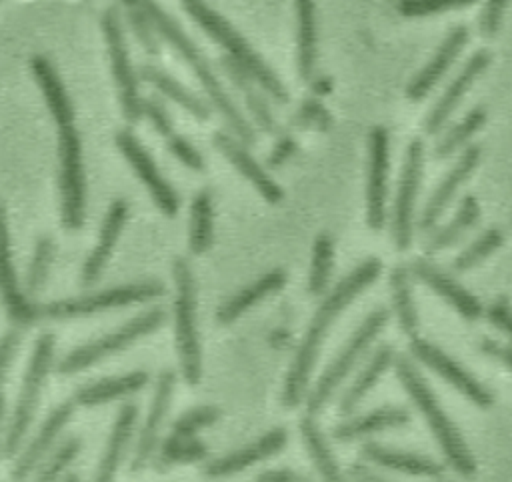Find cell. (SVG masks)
Segmentation results:
<instances>
[{"label": "cell", "mask_w": 512, "mask_h": 482, "mask_svg": "<svg viewBox=\"0 0 512 482\" xmlns=\"http://www.w3.org/2000/svg\"><path fill=\"white\" fill-rule=\"evenodd\" d=\"M382 272V260L376 256H370L362 260L356 268H352L322 300L318 306L310 326L306 328V334L290 362V370L286 374L284 392H282V404L286 408H296L306 394L310 374L314 370V364L318 360L322 342L332 328L334 320L348 308V304L362 294L374 280H378Z\"/></svg>", "instance_id": "cell-1"}, {"label": "cell", "mask_w": 512, "mask_h": 482, "mask_svg": "<svg viewBox=\"0 0 512 482\" xmlns=\"http://www.w3.org/2000/svg\"><path fill=\"white\" fill-rule=\"evenodd\" d=\"M142 10L146 12V16L150 18L152 26L156 28V32L186 60V64L192 68V72L196 74V78L200 80L206 96L210 98L212 106L216 108V112L222 116V120L226 122V126L232 130V134L244 144V146H252L256 144V134L252 130V126L248 124V120L242 116V112L238 110V106L234 104V100L228 96V92L224 90L222 82L218 80L212 64L208 62V58L200 52V48L186 36V32L176 24V20H172L156 0H138Z\"/></svg>", "instance_id": "cell-2"}, {"label": "cell", "mask_w": 512, "mask_h": 482, "mask_svg": "<svg viewBox=\"0 0 512 482\" xmlns=\"http://www.w3.org/2000/svg\"><path fill=\"white\" fill-rule=\"evenodd\" d=\"M396 376L402 382L406 394L412 398L414 406L420 410L424 420L430 426V432L434 434L444 458L448 464L462 476H472L476 472V460L472 452L468 450L464 438L460 436L456 424L450 420V416L440 406L436 394L420 374V370L406 358H396Z\"/></svg>", "instance_id": "cell-3"}, {"label": "cell", "mask_w": 512, "mask_h": 482, "mask_svg": "<svg viewBox=\"0 0 512 482\" xmlns=\"http://www.w3.org/2000/svg\"><path fill=\"white\" fill-rule=\"evenodd\" d=\"M184 10L192 16V20L222 48H226L228 58H232L246 74L276 102H288V90L274 74V70L254 52V48L240 36V32L214 8H210L204 0H182Z\"/></svg>", "instance_id": "cell-4"}, {"label": "cell", "mask_w": 512, "mask_h": 482, "mask_svg": "<svg viewBox=\"0 0 512 482\" xmlns=\"http://www.w3.org/2000/svg\"><path fill=\"white\" fill-rule=\"evenodd\" d=\"M172 274L176 284L174 334L180 370L188 386H198L202 378V346L196 316V280L192 266L184 256L174 258Z\"/></svg>", "instance_id": "cell-5"}, {"label": "cell", "mask_w": 512, "mask_h": 482, "mask_svg": "<svg viewBox=\"0 0 512 482\" xmlns=\"http://www.w3.org/2000/svg\"><path fill=\"white\" fill-rule=\"evenodd\" d=\"M388 322V310L376 308L372 310L364 322L354 330V334L348 338V342L342 346L338 356L332 360V364L322 372L318 382L308 394L306 408L308 414H318L334 396L338 386L344 382V378L352 372V368L360 362V358L366 354V350L372 346L376 336L382 332V328Z\"/></svg>", "instance_id": "cell-6"}, {"label": "cell", "mask_w": 512, "mask_h": 482, "mask_svg": "<svg viewBox=\"0 0 512 482\" xmlns=\"http://www.w3.org/2000/svg\"><path fill=\"white\" fill-rule=\"evenodd\" d=\"M58 186L60 218L68 230H80L86 216V178L82 162V140L74 124L58 126Z\"/></svg>", "instance_id": "cell-7"}, {"label": "cell", "mask_w": 512, "mask_h": 482, "mask_svg": "<svg viewBox=\"0 0 512 482\" xmlns=\"http://www.w3.org/2000/svg\"><path fill=\"white\" fill-rule=\"evenodd\" d=\"M164 292H166V288L158 280L130 282V284H120V286L84 294V296L54 300L46 306H40V314L54 318V320H68V318L104 312L110 308H122V306L154 300V298L162 296Z\"/></svg>", "instance_id": "cell-8"}, {"label": "cell", "mask_w": 512, "mask_h": 482, "mask_svg": "<svg viewBox=\"0 0 512 482\" xmlns=\"http://www.w3.org/2000/svg\"><path fill=\"white\" fill-rule=\"evenodd\" d=\"M52 358H54V336L42 334L34 344V352L30 356L24 384L20 390V398L16 402L14 416H12L8 432H6V440H4V456L6 458H12L18 452V448L32 424V418H34V412L38 408V400H40V394L44 388V380L52 366Z\"/></svg>", "instance_id": "cell-9"}, {"label": "cell", "mask_w": 512, "mask_h": 482, "mask_svg": "<svg viewBox=\"0 0 512 482\" xmlns=\"http://www.w3.org/2000/svg\"><path fill=\"white\" fill-rule=\"evenodd\" d=\"M164 320H166V312L162 308H150V310L134 316L132 320H128L118 330L68 352L64 356V360L58 364V372L60 374H74V372L86 370L92 364H96V362L120 352L122 348L130 346L138 338L158 330L164 324Z\"/></svg>", "instance_id": "cell-10"}, {"label": "cell", "mask_w": 512, "mask_h": 482, "mask_svg": "<svg viewBox=\"0 0 512 482\" xmlns=\"http://www.w3.org/2000/svg\"><path fill=\"white\" fill-rule=\"evenodd\" d=\"M102 32L108 46V58H110V70L118 88V98L122 106L124 118L134 124L142 116V98L138 92V78L130 62L122 18L116 6H108L102 14Z\"/></svg>", "instance_id": "cell-11"}, {"label": "cell", "mask_w": 512, "mask_h": 482, "mask_svg": "<svg viewBox=\"0 0 512 482\" xmlns=\"http://www.w3.org/2000/svg\"><path fill=\"white\" fill-rule=\"evenodd\" d=\"M424 170V144L416 138L408 144L404 170L392 212V238L398 250H408L412 244L414 228V204L420 188V178Z\"/></svg>", "instance_id": "cell-12"}, {"label": "cell", "mask_w": 512, "mask_h": 482, "mask_svg": "<svg viewBox=\"0 0 512 482\" xmlns=\"http://www.w3.org/2000/svg\"><path fill=\"white\" fill-rule=\"evenodd\" d=\"M410 352L418 362H422L432 372L442 376L452 388H456L460 394H464L472 404H476L480 408L492 406L494 394L478 378H474L460 362H456L452 356H448L438 346L416 336L410 342Z\"/></svg>", "instance_id": "cell-13"}, {"label": "cell", "mask_w": 512, "mask_h": 482, "mask_svg": "<svg viewBox=\"0 0 512 482\" xmlns=\"http://www.w3.org/2000/svg\"><path fill=\"white\" fill-rule=\"evenodd\" d=\"M116 146L120 148V152L124 154L128 164L134 168V172L138 174L142 184L148 188V192L154 198L160 212L168 218H174L178 214V206H180L178 194L172 188V184L162 176L156 162L152 160L148 150L140 144V140L130 130H120L116 134Z\"/></svg>", "instance_id": "cell-14"}, {"label": "cell", "mask_w": 512, "mask_h": 482, "mask_svg": "<svg viewBox=\"0 0 512 482\" xmlns=\"http://www.w3.org/2000/svg\"><path fill=\"white\" fill-rule=\"evenodd\" d=\"M388 142V130L384 126H374L370 132V164L366 190V220L372 230H382L386 222Z\"/></svg>", "instance_id": "cell-15"}, {"label": "cell", "mask_w": 512, "mask_h": 482, "mask_svg": "<svg viewBox=\"0 0 512 482\" xmlns=\"http://www.w3.org/2000/svg\"><path fill=\"white\" fill-rule=\"evenodd\" d=\"M0 300L8 316L20 326H30L42 316L40 306L28 300L18 284V278L12 266L10 238H8V226H6L2 204H0Z\"/></svg>", "instance_id": "cell-16"}, {"label": "cell", "mask_w": 512, "mask_h": 482, "mask_svg": "<svg viewBox=\"0 0 512 482\" xmlns=\"http://www.w3.org/2000/svg\"><path fill=\"white\" fill-rule=\"evenodd\" d=\"M174 386H176V374L172 370H162L158 376V382H156V390H154V398H152L146 422L140 430V436H138V442L134 448L132 466H130L132 472H140L152 460V456L158 448L160 430H162V424L170 410Z\"/></svg>", "instance_id": "cell-17"}, {"label": "cell", "mask_w": 512, "mask_h": 482, "mask_svg": "<svg viewBox=\"0 0 512 482\" xmlns=\"http://www.w3.org/2000/svg\"><path fill=\"white\" fill-rule=\"evenodd\" d=\"M128 208L130 206L124 198H114L110 202V206L106 210V216L102 220L98 242H96V246L92 248V252L88 254V258L82 266V272H80L82 286L90 288L100 280V276H102V272H104V268H106V264L112 256V250L116 246V240H118V236H120V232H122V228L128 220Z\"/></svg>", "instance_id": "cell-18"}, {"label": "cell", "mask_w": 512, "mask_h": 482, "mask_svg": "<svg viewBox=\"0 0 512 482\" xmlns=\"http://www.w3.org/2000/svg\"><path fill=\"white\" fill-rule=\"evenodd\" d=\"M412 274L426 284L434 294L444 298L460 316L466 320H478L484 314L482 302L468 292L460 282H456L450 274L440 270L438 266L430 264L428 260L420 258L412 264Z\"/></svg>", "instance_id": "cell-19"}, {"label": "cell", "mask_w": 512, "mask_h": 482, "mask_svg": "<svg viewBox=\"0 0 512 482\" xmlns=\"http://www.w3.org/2000/svg\"><path fill=\"white\" fill-rule=\"evenodd\" d=\"M480 160V146L472 144L468 146L462 156L456 160V164L450 168V172L444 176V180L436 186L434 194L430 196L428 204L422 210V216L418 220V226L422 232H430L436 222L440 220V216L444 214V210L450 206V202L454 200L458 188L466 182V178L474 172V168L478 166Z\"/></svg>", "instance_id": "cell-20"}, {"label": "cell", "mask_w": 512, "mask_h": 482, "mask_svg": "<svg viewBox=\"0 0 512 482\" xmlns=\"http://www.w3.org/2000/svg\"><path fill=\"white\" fill-rule=\"evenodd\" d=\"M488 64H490V54L486 50H478L468 58V62L462 66L458 76L450 82V86L444 90V94L438 98L432 112L428 114L426 124H424L428 134H436L444 128L448 118L460 106L464 94L470 90L474 80L488 68Z\"/></svg>", "instance_id": "cell-21"}, {"label": "cell", "mask_w": 512, "mask_h": 482, "mask_svg": "<svg viewBox=\"0 0 512 482\" xmlns=\"http://www.w3.org/2000/svg\"><path fill=\"white\" fill-rule=\"evenodd\" d=\"M288 442V434L284 428H272L268 432H264V436H260L258 440L222 456L212 460L210 464L204 466V474L212 476V478H222V476H232L256 462H262L274 454H278L280 450H284Z\"/></svg>", "instance_id": "cell-22"}, {"label": "cell", "mask_w": 512, "mask_h": 482, "mask_svg": "<svg viewBox=\"0 0 512 482\" xmlns=\"http://www.w3.org/2000/svg\"><path fill=\"white\" fill-rule=\"evenodd\" d=\"M212 140H214V146L228 158L230 164L236 166V170L258 190V194L266 202L278 204L284 198L282 188L268 176V172L254 160V156L238 138H232L226 132H216Z\"/></svg>", "instance_id": "cell-23"}, {"label": "cell", "mask_w": 512, "mask_h": 482, "mask_svg": "<svg viewBox=\"0 0 512 482\" xmlns=\"http://www.w3.org/2000/svg\"><path fill=\"white\" fill-rule=\"evenodd\" d=\"M466 42H468V28L466 26L452 28L448 36L442 40V44L438 46L436 54L430 58V62L410 80V84L406 86V96L414 102L428 96V92L442 80V76L448 72L452 62L458 58Z\"/></svg>", "instance_id": "cell-24"}, {"label": "cell", "mask_w": 512, "mask_h": 482, "mask_svg": "<svg viewBox=\"0 0 512 482\" xmlns=\"http://www.w3.org/2000/svg\"><path fill=\"white\" fill-rule=\"evenodd\" d=\"M72 414H74V402H62L60 406H56L50 412V416L40 426L36 438L20 454V458H18L14 470H12V478L24 480V478H28L32 474V470L44 460L48 450L54 446L56 438L60 436V432L64 430V426L68 424Z\"/></svg>", "instance_id": "cell-25"}, {"label": "cell", "mask_w": 512, "mask_h": 482, "mask_svg": "<svg viewBox=\"0 0 512 482\" xmlns=\"http://www.w3.org/2000/svg\"><path fill=\"white\" fill-rule=\"evenodd\" d=\"M30 70L32 76L44 96V102L48 106L50 116L58 126H66L74 122V106L72 100L52 64V60L44 54H36L30 58Z\"/></svg>", "instance_id": "cell-26"}, {"label": "cell", "mask_w": 512, "mask_h": 482, "mask_svg": "<svg viewBox=\"0 0 512 482\" xmlns=\"http://www.w3.org/2000/svg\"><path fill=\"white\" fill-rule=\"evenodd\" d=\"M288 276L284 268H272L252 284L240 288L236 294H232L228 300H224L216 312V320L220 324H232L238 320L246 310L256 306L260 300L276 294L284 288Z\"/></svg>", "instance_id": "cell-27"}, {"label": "cell", "mask_w": 512, "mask_h": 482, "mask_svg": "<svg viewBox=\"0 0 512 482\" xmlns=\"http://www.w3.org/2000/svg\"><path fill=\"white\" fill-rule=\"evenodd\" d=\"M362 456L366 460H370L372 464H376V466L396 470V472H404V474H412V476H428V478L444 476V466L438 464L436 460H432L428 456H422V454H414V452L390 448V446H384V444H376V442H366L362 446Z\"/></svg>", "instance_id": "cell-28"}, {"label": "cell", "mask_w": 512, "mask_h": 482, "mask_svg": "<svg viewBox=\"0 0 512 482\" xmlns=\"http://www.w3.org/2000/svg\"><path fill=\"white\" fill-rule=\"evenodd\" d=\"M408 422H410V414L404 408L382 406L338 424L334 428V438L340 442H350V440H358L362 436H370L388 428L404 426Z\"/></svg>", "instance_id": "cell-29"}, {"label": "cell", "mask_w": 512, "mask_h": 482, "mask_svg": "<svg viewBox=\"0 0 512 482\" xmlns=\"http://www.w3.org/2000/svg\"><path fill=\"white\" fill-rule=\"evenodd\" d=\"M136 418H138V406L134 402L122 404V408L118 410L116 422L112 426L106 450L102 454L100 468L96 472L98 480L104 482V480H112L116 476V470H118V466H120V462H122V458L126 454L128 442L132 438V432H134V426H136Z\"/></svg>", "instance_id": "cell-30"}, {"label": "cell", "mask_w": 512, "mask_h": 482, "mask_svg": "<svg viewBox=\"0 0 512 482\" xmlns=\"http://www.w3.org/2000/svg\"><path fill=\"white\" fill-rule=\"evenodd\" d=\"M394 362V348L388 344H382L376 348V352L370 356V360L364 364V368L358 372V376L352 380L348 390L342 394L340 400V414L348 416L356 410V406L366 398V394L378 384L382 374L390 368Z\"/></svg>", "instance_id": "cell-31"}, {"label": "cell", "mask_w": 512, "mask_h": 482, "mask_svg": "<svg viewBox=\"0 0 512 482\" xmlns=\"http://www.w3.org/2000/svg\"><path fill=\"white\" fill-rule=\"evenodd\" d=\"M316 8L314 0H296V60L304 82L314 78L316 70Z\"/></svg>", "instance_id": "cell-32"}, {"label": "cell", "mask_w": 512, "mask_h": 482, "mask_svg": "<svg viewBox=\"0 0 512 482\" xmlns=\"http://www.w3.org/2000/svg\"><path fill=\"white\" fill-rule=\"evenodd\" d=\"M148 384V372L134 370L114 378H102L92 382L76 392V402L82 406H96L106 404L110 400H118L124 396H132Z\"/></svg>", "instance_id": "cell-33"}, {"label": "cell", "mask_w": 512, "mask_h": 482, "mask_svg": "<svg viewBox=\"0 0 512 482\" xmlns=\"http://www.w3.org/2000/svg\"><path fill=\"white\" fill-rule=\"evenodd\" d=\"M138 74L144 82L152 84L158 92H162L164 96L174 100L178 106H182L194 118H198V120H208L210 118V106L200 96H196L186 86H182L174 76L164 72L162 68H158L154 64H142Z\"/></svg>", "instance_id": "cell-34"}, {"label": "cell", "mask_w": 512, "mask_h": 482, "mask_svg": "<svg viewBox=\"0 0 512 482\" xmlns=\"http://www.w3.org/2000/svg\"><path fill=\"white\" fill-rule=\"evenodd\" d=\"M222 68L224 72L228 74V78L234 82V86L242 92L244 96V102L256 122V126L266 132V134H272L276 130V120H274V114L266 102V98L262 96V92L256 88V82L246 74V70H242L232 58L224 56L222 60Z\"/></svg>", "instance_id": "cell-35"}, {"label": "cell", "mask_w": 512, "mask_h": 482, "mask_svg": "<svg viewBox=\"0 0 512 482\" xmlns=\"http://www.w3.org/2000/svg\"><path fill=\"white\" fill-rule=\"evenodd\" d=\"M390 288H392V306L398 318V324L402 332L410 338L418 336L420 330V318L412 296V284H410V272L404 266H396L390 274Z\"/></svg>", "instance_id": "cell-36"}, {"label": "cell", "mask_w": 512, "mask_h": 482, "mask_svg": "<svg viewBox=\"0 0 512 482\" xmlns=\"http://www.w3.org/2000/svg\"><path fill=\"white\" fill-rule=\"evenodd\" d=\"M478 216H480V206H478L476 198L464 196L456 214L450 218V222L432 234V238L426 244V252L434 254V252L446 250L452 244H456L476 224Z\"/></svg>", "instance_id": "cell-37"}, {"label": "cell", "mask_w": 512, "mask_h": 482, "mask_svg": "<svg viewBox=\"0 0 512 482\" xmlns=\"http://www.w3.org/2000/svg\"><path fill=\"white\" fill-rule=\"evenodd\" d=\"M214 238V202L210 190H200L190 206L188 246L194 254H204Z\"/></svg>", "instance_id": "cell-38"}, {"label": "cell", "mask_w": 512, "mask_h": 482, "mask_svg": "<svg viewBox=\"0 0 512 482\" xmlns=\"http://www.w3.org/2000/svg\"><path fill=\"white\" fill-rule=\"evenodd\" d=\"M300 432H302V440L306 444L308 456L312 458L320 476L326 478V480H338L340 478V468L334 460V454L328 446L326 436L322 434L318 422L314 420V414H306L300 420Z\"/></svg>", "instance_id": "cell-39"}, {"label": "cell", "mask_w": 512, "mask_h": 482, "mask_svg": "<svg viewBox=\"0 0 512 482\" xmlns=\"http://www.w3.org/2000/svg\"><path fill=\"white\" fill-rule=\"evenodd\" d=\"M208 454V448L204 442L192 438V436H174L170 434L160 448L154 452V468L158 472L168 470L172 464H184V462H198L204 460Z\"/></svg>", "instance_id": "cell-40"}, {"label": "cell", "mask_w": 512, "mask_h": 482, "mask_svg": "<svg viewBox=\"0 0 512 482\" xmlns=\"http://www.w3.org/2000/svg\"><path fill=\"white\" fill-rule=\"evenodd\" d=\"M334 266V240L330 234L322 232L314 240L310 276H308V292L312 296H322L330 284Z\"/></svg>", "instance_id": "cell-41"}, {"label": "cell", "mask_w": 512, "mask_h": 482, "mask_svg": "<svg viewBox=\"0 0 512 482\" xmlns=\"http://www.w3.org/2000/svg\"><path fill=\"white\" fill-rule=\"evenodd\" d=\"M484 122H486V110H484L482 106L474 108V110L468 112L458 124H454L452 128H448V130L444 132V136L438 140V146H436L434 154H436L438 158H448V156H452L458 148H462V146L470 140V136H472L474 132H478V130L482 128Z\"/></svg>", "instance_id": "cell-42"}, {"label": "cell", "mask_w": 512, "mask_h": 482, "mask_svg": "<svg viewBox=\"0 0 512 482\" xmlns=\"http://www.w3.org/2000/svg\"><path fill=\"white\" fill-rule=\"evenodd\" d=\"M504 242V236L498 228H488L486 232H482L470 246H466L452 262V268L456 272H466L474 266H478L480 262H484L492 252H496Z\"/></svg>", "instance_id": "cell-43"}, {"label": "cell", "mask_w": 512, "mask_h": 482, "mask_svg": "<svg viewBox=\"0 0 512 482\" xmlns=\"http://www.w3.org/2000/svg\"><path fill=\"white\" fill-rule=\"evenodd\" d=\"M52 258H54V242L50 236H40L34 252H32V260L28 264L26 270V280H24V288L28 294H38L46 280H48V272L52 266Z\"/></svg>", "instance_id": "cell-44"}, {"label": "cell", "mask_w": 512, "mask_h": 482, "mask_svg": "<svg viewBox=\"0 0 512 482\" xmlns=\"http://www.w3.org/2000/svg\"><path fill=\"white\" fill-rule=\"evenodd\" d=\"M126 16H128V24L134 32V36L138 38L140 46L144 48V52L148 56H158L160 54V42H158V32L152 26L150 18L146 16V12L142 10L140 2L132 8H126Z\"/></svg>", "instance_id": "cell-45"}, {"label": "cell", "mask_w": 512, "mask_h": 482, "mask_svg": "<svg viewBox=\"0 0 512 482\" xmlns=\"http://www.w3.org/2000/svg\"><path fill=\"white\" fill-rule=\"evenodd\" d=\"M82 450V440L76 436L66 438L56 450L54 454L42 464V468L38 470V480H56L64 468L80 454Z\"/></svg>", "instance_id": "cell-46"}, {"label": "cell", "mask_w": 512, "mask_h": 482, "mask_svg": "<svg viewBox=\"0 0 512 482\" xmlns=\"http://www.w3.org/2000/svg\"><path fill=\"white\" fill-rule=\"evenodd\" d=\"M220 418V410L216 406H196L188 412H184L174 424L172 434L174 436H194L198 430L212 426Z\"/></svg>", "instance_id": "cell-47"}, {"label": "cell", "mask_w": 512, "mask_h": 482, "mask_svg": "<svg viewBox=\"0 0 512 482\" xmlns=\"http://www.w3.org/2000/svg\"><path fill=\"white\" fill-rule=\"evenodd\" d=\"M476 0H398L396 10L406 18H422L454 8H464Z\"/></svg>", "instance_id": "cell-48"}, {"label": "cell", "mask_w": 512, "mask_h": 482, "mask_svg": "<svg viewBox=\"0 0 512 482\" xmlns=\"http://www.w3.org/2000/svg\"><path fill=\"white\" fill-rule=\"evenodd\" d=\"M142 114L150 120V124L154 126V130L168 138L172 132H174V122H172V116L170 112L166 110L164 102L158 98V96H148L142 100Z\"/></svg>", "instance_id": "cell-49"}, {"label": "cell", "mask_w": 512, "mask_h": 482, "mask_svg": "<svg viewBox=\"0 0 512 482\" xmlns=\"http://www.w3.org/2000/svg\"><path fill=\"white\" fill-rule=\"evenodd\" d=\"M166 146H168V150H170L184 166H188L190 170H196V172L204 170V158H202V154H200V152L194 148V144H192L190 140H186L184 136L172 132V134L166 138Z\"/></svg>", "instance_id": "cell-50"}, {"label": "cell", "mask_w": 512, "mask_h": 482, "mask_svg": "<svg viewBox=\"0 0 512 482\" xmlns=\"http://www.w3.org/2000/svg\"><path fill=\"white\" fill-rule=\"evenodd\" d=\"M20 332L16 328L8 330L2 338H0V388L8 376V370H10V364L18 352V346H20Z\"/></svg>", "instance_id": "cell-51"}, {"label": "cell", "mask_w": 512, "mask_h": 482, "mask_svg": "<svg viewBox=\"0 0 512 482\" xmlns=\"http://www.w3.org/2000/svg\"><path fill=\"white\" fill-rule=\"evenodd\" d=\"M488 320L512 338V304L508 298H498L488 308Z\"/></svg>", "instance_id": "cell-52"}, {"label": "cell", "mask_w": 512, "mask_h": 482, "mask_svg": "<svg viewBox=\"0 0 512 482\" xmlns=\"http://www.w3.org/2000/svg\"><path fill=\"white\" fill-rule=\"evenodd\" d=\"M506 4H508V0H486L482 20H480L482 34L492 36L498 30V26L502 22V16H504V10H506Z\"/></svg>", "instance_id": "cell-53"}, {"label": "cell", "mask_w": 512, "mask_h": 482, "mask_svg": "<svg viewBox=\"0 0 512 482\" xmlns=\"http://www.w3.org/2000/svg\"><path fill=\"white\" fill-rule=\"evenodd\" d=\"M480 348H482L484 354L500 360L502 364H506L512 370V348L510 346H504V344L494 342V340H482Z\"/></svg>", "instance_id": "cell-54"}, {"label": "cell", "mask_w": 512, "mask_h": 482, "mask_svg": "<svg viewBox=\"0 0 512 482\" xmlns=\"http://www.w3.org/2000/svg\"><path fill=\"white\" fill-rule=\"evenodd\" d=\"M294 150H296V142H294L292 138H288V136L280 138V140L276 142L272 154H270V166H280V164H284V162L292 156Z\"/></svg>", "instance_id": "cell-55"}, {"label": "cell", "mask_w": 512, "mask_h": 482, "mask_svg": "<svg viewBox=\"0 0 512 482\" xmlns=\"http://www.w3.org/2000/svg\"><path fill=\"white\" fill-rule=\"evenodd\" d=\"M260 480H296V474L288 472V470H272V472H264L258 476Z\"/></svg>", "instance_id": "cell-56"}, {"label": "cell", "mask_w": 512, "mask_h": 482, "mask_svg": "<svg viewBox=\"0 0 512 482\" xmlns=\"http://www.w3.org/2000/svg\"><path fill=\"white\" fill-rule=\"evenodd\" d=\"M4 410H6V400H4V394L0 390V426H2V418H4Z\"/></svg>", "instance_id": "cell-57"}, {"label": "cell", "mask_w": 512, "mask_h": 482, "mask_svg": "<svg viewBox=\"0 0 512 482\" xmlns=\"http://www.w3.org/2000/svg\"><path fill=\"white\" fill-rule=\"evenodd\" d=\"M122 4H124L126 8H132V6L138 4V0H122Z\"/></svg>", "instance_id": "cell-58"}, {"label": "cell", "mask_w": 512, "mask_h": 482, "mask_svg": "<svg viewBox=\"0 0 512 482\" xmlns=\"http://www.w3.org/2000/svg\"><path fill=\"white\" fill-rule=\"evenodd\" d=\"M64 480H78L76 474H64Z\"/></svg>", "instance_id": "cell-59"}]
</instances>
